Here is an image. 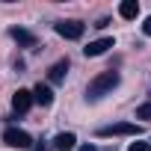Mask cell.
Returning a JSON list of instances; mask_svg holds the SVG:
<instances>
[{"mask_svg":"<svg viewBox=\"0 0 151 151\" xmlns=\"http://www.w3.org/2000/svg\"><path fill=\"white\" fill-rule=\"evenodd\" d=\"M12 107H15L18 116H24V113L33 107V92H30V89H18V92L12 95Z\"/></svg>","mask_w":151,"mask_h":151,"instance_id":"cell-5","label":"cell"},{"mask_svg":"<svg viewBox=\"0 0 151 151\" xmlns=\"http://www.w3.org/2000/svg\"><path fill=\"white\" fill-rule=\"evenodd\" d=\"M33 151H45V148H42V145H33Z\"/></svg>","mask_w":151,"mask_h":151,"instance_id":"cell-15","label":"cell"},{"mask_svg":"<svg viewBox=\"0 0 151 151\" xmlns=\"http://www.w3.org/2000/svg\"><path fill=\"white\" fill-rule=\"evenodd\" d=\"M136 119H151V104H142L136 110Z\"/></svg>","mask_w":151,"mask_h":151,"instance_id":"cell-12","label":"cell"},{"mask_svg":"<svg viewBox=\"0 0 151 151\" xmlns=\"http://www.w3.org/2000/svg\"><path fill=\"white\" fill-rule=\"evenodd\" d=\"M53 30L62 39H80L83 30H86V24H80V21H59V24H53Z\"/></svg>","mask_w":151,"mask_h":151,"instance_id":"cell-4","label":"cell"},{"mask_svg":"<svg viewBox=\"0 0 151 151\" xmlns=\"http://www.w3.org/2000/svg\"><path fill=\"white\" fill-rule=\"evenodd\" d=\"M110 47H113V39L107 36V39H95V42H89V45L83 47V53H86V56H101V53H107Z\"/></svg>","mask_w":151,"mask_h":151,"instance_id":"cell-6","label":"cell"},{"mask_svg":"<svg viewBox=\"0 0 151 151\" xmlns=\"http://www.w3.org/2000/svg\"><path fill=\"white\" fill-rule=\"evenodd\" d=\"M119 15H122V18H127V21H130V18H136V15H139V3H136V0H124V3L119 6Z\"/></svg>","mask_w":151,"mask_h":151,"instance_id":"cell-11","label":"cell"},{"mask_svg":"<svg viewBox=\"0 0 151 151\" xmlns=\"http://www.w3.org/2000/svg\"><path fill=\"white\" fill-rule=\"evenodd\" d=\"M3 142L9 148H33V139L27 130H18V127H6L3 130Z\"/></svg>","mask_w":151,"mask_h":151,"instance_id":"cell-3","label":"cell"},{"mask_svg":"<svg viewBox=\"0 0 151 151\" xmlns=\"http://www.w3.org/2000/svg\"><path fill=\"white\" fill-rule=\"evenodd\" d=\"M65 71H68V62H65V59L53 62L50 71H47V80H50V83H62V80H65Z\"/></svg>","mask_w":151,"mask_h":151,"instance_id":"cell-9","label":"cell"},{"mask_svg":"<svg viewBox=\"0 0 151 151\" xmlns=\"http://www.w3.org/2000/svg\"><path fill=\"white\" fill-rule=\"evenodd\" d=\"M127 151H151V145H148V142H130Z\"/></svg>","mask_w":151,"mask_h":151,"instance_id":"cell-13","label":"cell"},{"mask_svg":"<svg viewBox=\"0 0 151 151\" xmlns=\"http://www.w3.org/2000/svg\"><path fill=\"white\" fill-rule=\"evenodd\" d=\"M9 36H12L21 47H36V36H33V33H27V30H21V27H12V30H9Z\"/></svg>","mask_w":151,"mask_h":151,"instance_id":"cell-7","label":"cell"},{"mask_svg":"<svg viewBox=\"0 0 151 151\" xmlns=\"http://www.w3.org/2000/svg\"><path fill=\"white\" fill-rule=\"evenodd\" d=\"M33 101H36V104H42V107H50V104H53V92H50V86L39 83V86L33 89Z\"/></svg>","mask_w":151,"mask_h":151,"instance_id":"cell-8","label":"cell"},{"mask_svg":"<svg viewBox=\"0 0 151 151\" xmlns=\"http://www.w3.org/2000/svg\"><path fill=\"white\" fill-rule=\"evenodd\" d=\"M74 145H77V136L74 133H56L53 136V148H59V151H71Z\"/></svg>","mask_w":151,"mask_h":151,"instance_id":"cell-10","label":"cell"},{"mask_svg":"<svg viewBox=\"0 0 151 151\" xmlns=\"http://www.w3.org/2000/svg\"><path fill=\"white\" fill-rule=\"evenodd\" d=\"M142 33H145V36H151V18H145V24H142Z\"/></svg>","mask_w":151,"mask_h":151,"instance_id":"cell-14","label":"cell"},{"mask_svg":"<svg viewBox=\"0 0 151 151\" xmlns=\"http://www.w3.org/2000/svg\"><path fill=\"white\" fill-rule=\"evenodd\" d=\"M119 71H104V74H98V77L86 86V98L89 101H98V98H104V95H110L116 86H119Z\"/></svg>","mask_w":151,"mask_h":151,"instance_id":"cell-1","label":"cell"},{"mask_svg":"<svg viewBox=\"0 0 151 151\" xmlns=\"http://www.w3.org/2000/svg\"><path fill=\"white\" fill-rule=\"evenodd\" d=\"M139 124L133 122H119V124H107V127H98V136L101 139H110V136H139Z\"/></svg>","mask_w":151,"mask_h":151,"instance_id":"cell-2","label":"cell"}]
</instances>
